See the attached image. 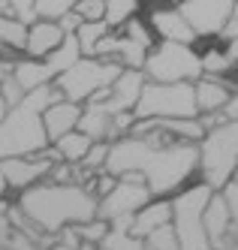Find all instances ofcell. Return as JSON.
<instances>
[{
	"mask_svg": "<svg viewBox=\"0 0 238 250\" xmlns=\"http://www.w3.org/2000/svg\"><path fill=\"white\" fill-rule=\"evenodd\" d=\"M108 33V24L106 21H82L76 27V42H79V51H82V58H94V45Z\"/></svg>",
	"mask_w": 238,
	"mask_h": 250,
	"instance_id": "obj_23",
	"label": "cell"
},
{
	"mask_svg": "<svg viewBox=\"0 0 238 250\" xmlns=\"http://www.w3.org/2000/svg\"><path fill=\"white\" fill-rule=\"evenodd\" d=\"M94 250H106V247H100V244H97V247H94Z\"/></svg>",
	"mask_w": 238,
	"mask_h": 250,
	"instance_id": "obj_46",
	"label": "cell"
},
{
	"mask_svg": "<svg viewBox=\"0 0 238 250\" xmlns=\"http://www.w3.org/2000/svg\"><path fill=\"white\" fill-rule=\"evenodd\" d=\"M121 63L118 61H108V58H79L76 63H69L64 73H58L51 79V84L61 91L64 100L69 103H85L90 100L97 91L108 87L118 73H121Z\"/></svg>",
	"mask_w": 238,
	"mask_h": 250,
	"instance_id": "obj_6",
	"label": "cell"
},
{
	"mask_svg": "<svg viewBox=\"0 0 238 250\" xmlns=\"http://www.w3.org/2000/svg\"><path fill=\"white\" fill-rule=\"evenodd\" d=\"M66 33L58 27V21H48V19H36L27 24V42H24V55L43 61L48 51H54L61 45V40Z\"/></svg>",
	"mask_w": 238,
	"mask_h": 250,
	"instance_id": "obj_16",
	"label": "cell"
},
{
	"mask_svg": "<svg viewBox=\"0 0 238 250\" xmlns=\"http://www.w3.org/2000/svg\"><path fill=\"white\" fill-rule=\"evenodd\" d=\"M24 42H27V24L18 21L15 15H0V45L24 51Z\"/></svg>",
	"mask_w": 238,
	"mask_h": 250,
	"instance_id": "obj_22",
	"label": "cell"
},
{
	"mask_svg": "<svg viewBox=\"0 0 238 250\" xmlns=\"http://www.w3.org/2000/svg\"><path fill=\"white\" fill-rule=\"evenodd\" d=\"M154 196L145 187V178L139 172H124L115 178L112 190L97 199V217L112 220V217H127V214H136L145 202H151Z\"/></svg>",
	"mask_w": 238,
	"mask_h": 250,
	"instance_id": "obj_9",
	"label": "cell"
},
{
	"mask_svg": "<svg viewBox=\"0 0 238 250\" xmlns=\"http://www.w3.org/2000/svg\"><path fill=\"white\" fill-rule=\"evenodd\" d=\"M199 63H202V76H226L235 69L223 48H208L205 55H199Z\"/></svg>",
	"mask_w": 238,
	"mask_h": 250,
	"instance_id": "obj_26",
	"label": "cell"
},
{
	"mask_svg": "<svg viewBox=\"0 0 238 250\" xmlns=\"http://www.w3.org/2000/svg\"><path fill=\"white\" fill-rule=\"evenodd\" d=\"M136 12H139V0H106L103 21L108 24V30H118L124 21H130Z\"/></svg>",
	"mask_w": 238,
	"mask_h": 250,
	"instance_id": "obj_25",
	"label": "cell"
},
{
	"mask_svg": "<svg viewBox=\"0 0 238 250\" xmlns=\"http://www.w3.org/2000/svg\"><path fill=\"white\" fill-rule=\"evenodd\" d=\"M18 208L43 232H58L61 226L97 217V196L82 184H54L43 178L18 193Z\"/></svg>",
	"mask_w": 238,
	"mask_h": 250,
	"instance_id": "obj_2",
	"label": "cell"
},
{
	"mask_svg": "<svg viewBox=\"0 0 238 250\" xmlns=\"http://www.w3.org/2000/svg\"><path fill=\"white\" fill-rule=\"evenodd\" d=\"M202 226H205V235H208L211 250L223 247V238H226L229 229H238V217L226 208V202L220 199V193H217V190L208 196V202L202 208Z\"/></svg>",
	"mask_w": 238,
	"mask_h": 250,
	"instance_id": "obj_14",
	"label": "cell"
},
{
	"mask_svg": "<svg viewBox=\"0 0 238 250\" xmlns=\"http://www.w3.org/2000/svg\"><path fill=\"white\" fill-rule=\"evenodd\" d=\"M121 27H124V37H127V40H133V42H136V45H142V48H151V45L157 42V37H154V30L148 27V21H142V19H136V15H133L130 21H124Z\"/></svg>",
	"mask_w": 238,
	"mask_h": 250,
	"instance_id": "obj_29",
	"label": "cell"
},
{
	"mask_svg": "<svg viewBox=\"0 0 238 250\" xmlns=\"http://www.w3.org/2000/svg\"><path fill=\"white\" fill-rule=\"evenodd\" d=\"M54 160H48L45 154H27V157H3L0 160V175L9 190H24L36 181H43L48 175Z\"/></svg>",
	"mask_w": 238,
	"mask_h": 250,
	"instance_id": "obj_12",
	"label": "cell"
},
{
	"mask_svg": "<svg viewBox=\"0 0 238 250\" xmlns=\"http://www.w3.org/2000/svg\"><path fill=\"white\" fill-rule=\"evenodd\" d=\"M94 247H97V244H90V241H79L72 250H94Z\"/></svg>",
	"mask_w": 238,
	"mask_h": 250,
	"instance_id": "obj_39",
	"label": "cell"
},
{
	"mask_svg": "<svg viewBox=\"0 0 238 250\" xmlns=\"http://www.w3.org/2000/svg\"><path fill=\"white\" fill-rule=\"evenodd\" d=\"M9 15H15L18 21H36V12H33V0H9Z\"/></svg>",
	"mask_w": 238,
	"mask_h": 250,
	"instance_id": "obj_33",
	"label": "cell"
},
{
	"mask_svg": "<svg viewBox=\"0 0 238 250\" xmlns=\"http://www.w3.org/2000/svg\"><path fill=\"white\" fill-rule=\"evenodd\" d=\"M133 118H196L193 82H148L145 79Z\"/></svg>",
	"mask_w": 238,
	"mask_h": 250,
	"instance_id": "obj_7",
	"label": "cell"
},
{
	"mask_svg": "<svg viewBox=\"0 0 238 250\" xmlns=\"http://www.w3.org/2000/svg\"><path fill=\"white\" fill-rule=\"evenodd\" d=\"M94 139H87L85 133H79V130H69V133H64V136H58L51 142L54 145V151L61 154V160H66V163H79V160L85 157V151H87V145Z\"/></svg>",
	"mask_w": 238,
	"mask_h": 250,
	"instance_id": "obj_21",
	"label": "cell"
},
{
	"mask_svg": "<svg viewBox=\"0 0 238 250\" xmlns=\"http://www.w3.org/2000/svg\"><path fill=\"white\" fill-rule=\"evenodd\" d=\"M172 217V205L166 196H154L151 202H145L136 214H133V220H130V232L136 238H145L148 232H154L157 226H166Z\"/></svg>",
	"mask_w": 238,
	"mask_h": 250,
	"instance_id": "obj_17",
	"label": "cell"
},
{
	"mask_svg": "<svg viewBox=\"0 0 238 250\" xmlns=\"http://www.w3.org/2000/svg\"><path fill=\"white\" fill-rule=\"evenodd\" d=\"M45 250H72V247H66V244H61V241H54V244L45 247Z\"/></svg>",
	"mask_w": 238,
	"mask_h": 250,
	"instance_id": "obj_41",
	"label": "cell"
},
{
	"mask_svg": "<svg viewBox=\"0 0 238 250\" xmlns=\"http://www.w3.org/2000/svg\"><path fill=\"white\" fill-rule=\"evenodd\" d=\"M142 84H145V76H142V69H121L118 79L103 87V91H97L90 100H97L103 103V109L108 115H118V112H133V105L139 100V91H142ZM87 103V100H85Z\"/></svg>",
	"mask_w": 238,
	"mask_h": 250,
	"instance_id": "obj_11",
	"label": "cell"
},
{
	"mask_svg": "<svg viewBox=\"0 0 238 250\" xmlns=\"http://www.w3.org/2000/svg\"><path fill=\"white\" fill-rule=\"evenodd\" d=\"M145 55H148V48H142V45H136L133 40H127L124 33H118V42H115V51H112V61H118V63L127 66V69H142Z\"/></svg>",
	"mask_w": 238,
	"mask_h": 250,
	"instance_id": "obj_24",
	"label": "cell"
},
{
	"mask_svg": "<svg viewBox=\"0 0 238 250\" xmlns=\"http://www.w3.org/2000/svg\"><path fill=\"white\" fill-rule=\"evenodd\" d=\"M0 94H3L6 105H15L18 100L24 97V91H22V84H18V82L12 79V73H9V76H3V79H0Z\"/></svg>",
	"mask_w": 238,
	"mask_h": 250,
	"instance_id": "obj_32",
	"label": "cell"
},
{
	"mask_svg": "<svg viewBox=\"0 0 238 250\" xmlns=\"http://www.w3.org/2000/svg\"><path fill=\"white\" fill-rule=\"evenodd\" d=\"M148 27L154 30V37L166 40V42H184V45H196V33L190 30V24L184 21V15L178 12L175 3H166V6H157L151 9L148 15Z\"/></svg>",
	"mask_w": 238,
	"mask_h": 250,
	"instance_id": "obj_13",
	"label": "cell"
},
{
	"mask_svg": "<svg viewBox=\"0 0 238 250\" xmlns=\"http://www.w3.org/2000/svg\"><path fill=\"white\" fill-rule=\"evenodd\" d=\"M108 124H112V115L103 109V103H97V100L82 103V115H79V124H76L79 133H85L94 142L97 139H108Z\"/></svg>",
	"mask_w": 238,
	"mask_h": 250,
	"instance_id": "obj_18",
	"label": "cell"
},
{
	"mask_svg": "<svg viewBox=\"0 0 238 250\" xmlns=\"http://www.w3.org/2000/svg\"><path fill=\"white\" fill-rule=\"evenodd\" d=\"M103 172L115 178L124 172H139L151 196H172L196 172V145L190 142L151 145L142 136L127 133L121 139H112Z\"/></svg>",
	"mask_w": 238,
	"mask_h": 250,
	"instance_id": "obj_1",
	"label": "cell"
},
{
	"mask_svg": "<svg viewBox=\"0 0 238 250\" xmlns=\"http://www.w3.org/2000/svg\"><path fill=\"white\" fill-rule=\"evenodd\" d=\"M79 58H82L79 42H76V37H72V33H66V37L61 40V45L54 48V51H48V55L43 58V69H45L48 79H54L58 73H64L69 63H76Z\"/></svg>",
	"mask_w": 238,
	"mask_h": 250,
	"instance_id": "obj_19",
	"label": "cell"
},
{
	"mask_svg": "<svg viewBox=\"0 0 238 250\" xmlns=\"http://www.w3.org/2000/svg\"><path fill=\"white\" fill-rule=\"evenodd\" d=\"M217 250H238V247H217Z\"/></svg>",
	"mask_w": 238,
	"mask_h": 250,
	"instance_id": "obj_44",
	"label": "cell"
},
{
	"mask_svg": "<svg viewBox=\"0 0 238 250\" xmlns=\"http://www.w3.org/2000/svg\"><path fill=\"white\" fill-rule=\"evenodd\" d=\"M6 109H9V105H6V100H3V94H0V121H3V115H6Z\"/></svg>",
	"mask_w": 238,
	"mask_h": 250,
	"instance_id": "obj_40",
	"label": "cell"
},
{
	"mask_svg": "<svg viewBox=\"0 0 238 250\" xmlns=\"http://www.w3.org/2000/svg\"><path fill=\"white\" fill-rule=\"evenodd\" d=\"M103 6H106V0H76L72 12L82 21H103Z\"/></svg>",
	"mask_w": 238,
	"mask_h": 250,
	"instance_id": "obj_31",
	"label": "cell"
},
{
	"mask_svg": "<svg viewBox=\"0 0 238 250\" xmlns=\"http://www.w3.org/2000/svg\"><path fill=\"white\" fill-rule=\"evenodd\" d=\"M79 115H82V103H69L64 97L54 100V103H48L45 109H43V127H45L48 142H54L58 136H64L69 130H76Z\"/></svg>",
	"mask_w": 238,
	"mask_h": 250,
	"instance_id": "obj_15",
	"label": "cell"
},
{
	"mask_svg": "<svg viewBox=\"0 0 238 250\" xmlns=\"http://www.w3.org/2000/svg\"><path fill=\"white\" fill-rule=\"evenodd\" d=\"M3 244H6V250H43L40 244L30 241V238L24 235V232H18V229H12V232H9Z\"/></svg>",
	"mask_w": 238,
	"mask_h": 250,
	"instance_id": "obj_34",
	"label": "cell"
},
{
	"mask_svg": "<svg viewBox=\"0 0 238 250\" xmlns=\"http://www.w3.org/2000/svg\"><path fill=\"white\" fill-rule=\"evenodd\" d=\"M72 232L79 235V241H90V244H100L108 232V220L103 217H90V220H82V223H72Z\"/></svg>",
	"mask_w": 238,
	"mask_h": 250,
	"instance_id": "obj_28",
	"label": "cell"
},
{
	"mask_svg": "<svg viewBox=\"0 0 238 250\" xmlns=\"http://www.w3.org/2000/svg\"><path fill=\"white\" fill-rule=\"evenodd\" d=\"M54 100H61V91L48 82L27 91L15 105H9L3 121H0V160L40 154L48 145V136L43 127V109Z\"/></svg>",
	"mask_w": 238,
	"mask_h": 250,
	"instance_id": "obj_3",
	"label": "cell"
},
{
	"mask_svg": "<svg viewBox=\"0 0 238 250\" xmlns=\"http://www.w3.org/2000/svg\"><path fill=\"white\" fill-rule=\"evenodd\" d=\"M220 112H223V118H226V121H238V97H235V94L226 100V105H223Z\"/></svg>",
	"mask_w": 238,
	"mask_h": 250,
	"instance_id": "obj_38",
	"label": "cell"
},
{
	"mask_svg": "<svg viewBox=\"0 0 238 250\" xmlns=\"http://www.w3.org/2000/svg\"><path fill=\"white\" fill-rule=\"evenodd\" d=\"M0 15H9V0H0Z\"/></svg>",
	"mask_w": 238,
	"mask_h": 250,
	"instance_id": "obj_42",
	"label": "cell"
},
{
	"mask_svg": "<svg viewBox=\"0 0 238 250\" xmlns=\"http://www.w3.org/2000/svg\"><path fill=\"white\" fill-rule=\"evenodd\" d=\"M142 76L148 82H196L202 76L199 51L193 45H184V42L160 40L145 55Z\"/></svg>",
	"mask_w": 238,
	"mask_h": 250,
	"instance_id": "obj_8",
	"label": "cell"
},
{
	"mask_svg": "<svg viewBox=\"0 0 238 250\" xmlns=\"http://www.w3.org/2000/svg\"><path fill=\"white\" fill-rule=\"evenodd\" d=\"M0 250H6V244H0Z\"/></svg>",
	"mask_w": 238,
	"mask_h": 250,
	"instance_id": "obj_47",
	"label": "cell"
},
{
	"mask_svg": "<svg viewBox=\"0 0 238 250\" xmlns=\"http://www.w3.org/2000/svg\"><path fill=\"white\" fill-rule=\"evenodd\" d=\"M217 37H220L223 42H235V40H238V9L229 15L226 21H223V27L217 30Z\"/></svg>",
	"mask_w": 238,
	"mask_h": 250,
	"instance_id": "obj_36",
	"label": "cell"
},
{
	"mask_svg": "<svg viewBox=\"0 0 238 250\" xmlns=\"http://www.w3.org/2000/svg\"><path fill=\"white\" fill-rule=\"evenodd\" d=\"M6 190H9V187H6V181H3V175H0V199L6 196Z\"/></svg>",
	"mask_w": 238,
	"mask_h": 250,
	"instance_id": "obj_43",
	"label": "cell"
},
{
	"mask_svg": "<svg viewBox=\"0 0 238 250\" xmlns=\"http://www.w3.org/2000/svg\"><path fill=\"white\" fill-rule=\"evenodd\" d=\"M79 24H82V19H79V15L72 12V9H69V12H64L61 19H58V27H61L64 33H76V27H79Z\"/></svg>",
	"mask_w": 238,
	"mask_h": 250,
	"instance_id": "obj_37",
	"label": "cell"
},
{
	"mask_svg": "<svg viewBox=\"0 0 238 250\" xmlns=\"http://www.w3.org/2000/svg\"><path fill=\"white\" fill-rule=\"evenodd\" d=\"M238 169V121L205 130L196 142V172L211 190H220Z\"/></svg>",
	"mask_w": 238,
	"mask_h": 250,
	"instance_id": "obj_4",
	"label": "cell"
},
{
	"mask_svg": "<svg viewBox=\"0 0 238 250\" xmlns=\"http://www.w3.org/2000/svg\"><path fill=\"white\" fill-rule=\"evenodd\" d=\"M217 193H220V199L226 202V208L238 217V181H235V175H232V178H229V181H226L220 190H217Z\"/></svg>",
	"mask_w": 238,
	"mask_h": 250,
	"instance_id": "obj_35",
	"label": "cell"
},
{
	"mask_svg": "<svg viewBox=\"0 0 238 250\" xmlns=\"http://www.w3.org/2000/svg\"><path fill=\"white\" fill-rule=\"evenodd\" d=\"M108 145H112L108 139H97V142H90L87 151H85V157L79 160V166H82L85 172H103L106 157H108Z\"/></svg>",
	"mask_w": 238,
	"mask_h": 250,
	"instance_id": "obj_27",
	"label": "cell"
},
{
	"mask_svg": "<svg viewBox=\"0 0 238 250\" xmlns=\"http://www.w3.org/2000/svg\"><path fill=\"white\" fill-rule=\"evenodd\" d=\"M12 79L22 84V91H33V87H40V84H48L51 79L45 76V69H43V61H36V58H24V61H15L12 66Z\"/></svg>",
	"mask_w": 238,
	"mask_h": 250,
	"instance_id": "obj_20",
	"label": "cell"
},
{
	"mask_svg": "<svg viewBox=\"0 0 238 250\" xmlns=\"http://www.w3.org/2000/svg\"><path fill=\"white\" fill-rule=\"evenodd\" d=\"M76 6V0H33V12L36 19H48V21H58L64 12H69Z\"/></svg>",
	"mask_w": 238,
	"mask_h": 250,
	"instance_id": "obj_30",
	"label": "cell"
},
{
	"mask_svg": "<svg viewBox=\"0 0 238 250\" xmlns=\"http://www.w3.org/2000/svg\"><path fill=\"white\" fill-rule=\"evenodd\" d=\"M175 6L196 33V40H211L238 9V0H175Z\"/></svg>",
	"mask_w": 238,
	"mask_h": 250,
	"instance_id": "obj_10",
	"label": "cell"
},
{
	"mask_svg": "<svg viewBox=\"0 0 238 250\" xmlns=\"http://www.w3.org/2000/svg\"><path fill=\"white\" fill-rule=\"evenodd\" d=\"M3 51H6V48H3V45H0V58H3Z\"/></svg>",
	"mask_w": 238,
	"mask_h": 250,
	"instance_id": "obj_45",
	"label": "cell"
},
{
	"mask_svg": "<svg viewBox=\"0 0 238 250\" xmlns=\"http://www.w3.org/2000/svg\"><path fill=\"white\" fill-rule=\"evenodd\" d=\"M211 193L214 190L205 181H199V184L175 193L169 199V205H172L169 226L175 232L178 250H211L208 235H205V226H202V208H205Z\"/></svg>",
	"mask_w": 238,
	"mask_h": 250,
	"instance_id": "obj_5",
	"label": "cell"
}]
</instances>
